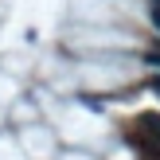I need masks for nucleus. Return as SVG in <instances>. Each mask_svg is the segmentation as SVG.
Wrapping results in <instances>:
<instances>
[{"label":"nucleus","instance_id":"nucleus-1","mask_svg":"<svg viewBox=\"0 0 160 160\" xmlns=\"http://www.w3.org/2000/svg\"><path fill=\"white\" fill-rule=\"evenodd\" d=\"M152 90H156V94H160V78H152Z\"/></svg>","mask_w":160,"mask_h":160}]
</instances>
